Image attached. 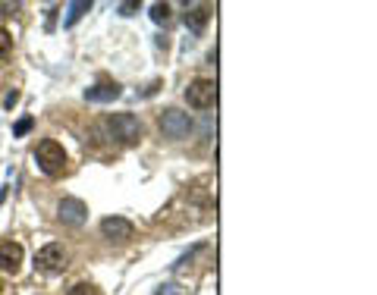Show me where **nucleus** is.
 Here are the masks:
<instances>
[{
  "label": "nucleus",
  "instance_id": "9d476101",
  "mask_svg": "<svg viewBox=\"0 0 377 295\" xmlns=\"http://www.w3.org/2000/svg\"><path fill=\"white\" fill-rule=\"evenodd\" d=\"M208 19H211V4H192L186 10V29L195 31V35H201Z\"/></svg>",
  "mask_w": 377,
  "mask_h": 295
},
{
  "label": "nucleus",
  "instance_id": "7ed1b4c3",
  "mask_svg": "<svg viewBox=\"0 0 377 295\" xmlns=\"http://www.w3.org/2000/svg\"><path fill=\"white\" fill-rule=\"evenodd\" d=\"M157 123H161V132L167 135L170 141H183V139H188V132H192V116L183 114V110H176V107L164 110Z\"/></svg>",
  "mask_w": 377,
  "mask_h": 295
},
{
  "label": "nucleus",
  "instance_id": "39448f33",
  "mask_svg": "<svg viewBox=\"0 0 377 295\" xmlns=\"http://www.w3.org/2000/svg\"><path fill=\"white\" fill-rule=\"evenodd\" d=\"M186 101H188V107H195V110L214 107V101H217V85L211 82V79H195V82L186 89Z\"/></svg>",
  "mask_w": 377,
  "mask_h": 295
},
{
  "label": "nucleus",
  "instance_id": "6e6552de",
  "mask_svg": "<svg viewBox=\"0 0 377 295\" xmlns=\"http://www.w3.org/2000/svg\"><path fill=\"white\" fill-rule=\"evenodd\" d=\"M123 94V89L116 82H110V79H104V82H98V85H91V89H85V101L89 104H110V101H116Z\"/></svg>",
  "mask_w": 377,
  "mask_h": 295
},
{
  "label": "nucleus",
  "instance_id": "f8f14e48",
  "mask_svg": "<svg viewBox=\"0 0 377 295\" xmlns=\"http://www.w3.org/2000/svg\"><path fill=\"white\" fill-rule=\"evenodd\" d=\"M10 54H13V35L6 29H0V63L10 60Z\"/></svg>",
  "mask_w": 377,
  "mask_h": 295
},
{
  "label": "nucleus",
  "instance_id": "f3484780",
  "mask_svg": "<svg viewBox=\"0 0 377 295\" xmlns=\"http://www.w3.org/2000/svg\"><path fill=\"white\" fill-rule=\"evenodd\" d=\"M154 295H186L183 289H179V286H173V283H167V286H161V289H157Z\"/></svg>",
  "mask_w": 377,
  "mask_h": 295
},
{
  "label": "nucleus",
  "instance_id": "1a4fd4ad",
  "mask_svg": "<svg viewBox=\"0 0 377 295\" xmlns=\"http://www.w3.org/2000/svg\"><path fill=\"white\" fill-rule=\"evenodd\" d=\"M22 267V245L19 242H0V270L16 274Z\"/></svg>",
  "mask_w": 377,
  "mask_h": 295
},
{
  "label": "nucleus",
  "instance_id": "f03ea898",
  "mask_svg": "<svg viewBox=\"0 0 377 295\" xmlns=\"http://www.w3.org/2000/svg\"><path fill=\"white\" fill-rule=\"evenodd\" d=\"M35 164L44 176H60V173L66 170V151H63L60 141L44 139L41 145L35 148Z\"/></svg>",
  "mask_w": 377,
  "mask_h": 295
},
{
  "label": "nucleus",
  "instance_id": "dca6fc26",
  "mask_svg": "<svg viewBox=\"0 0 377 295\" xmlns=\"http://www.w3.org/2000/svg\"><path fill=\"white\" fill-rule=\"evenodd\" d=\"M116 10H120V16H136V13H139V0H129V4H120Z\"/></svg>",
  "mask_w": 377,
  "mask_h": 295
},
{
  "label": "nucleus",
  "instance_id": "4468645a",
  "mask_svg": "<svg viewBox=\"0 0 377 295\" xmlns=\"http://www.w3.org/2000/svg\"><path fill=\"white\" fill-rule=\"evenodd\" d=\"M66 295H101V292L94 289L91 283H76V286H73V289H69Z\"/></svg>",
  "mask_w": 377,
  "mask_h": 295
},
{
  "label": "nucleus",
  "instance_id": "f257e3e1",
  "mask_svg": "<svg viewBox=\"0 0 377 295\" xmlns=\"http://www.w3.org/2000/svg\"><path fill=\"white\" fill-rule=\"evenodd\" d=\"M101 132L110 141H120V145H136L141 139V119L132 114H110L101 123Z\"/></svg>",
  "mask_w": 377,
  "mask_h": 295
},
{
  "label": "nucleus",
  "instance_id": "20e7f679",
  "mask_svg": "<svg viewBox=\"0 0 377 295\" xmlns=\"http://www.w3.org/2000/svg\"><path fill=\"white\" fill-rule=\"evenodd\" d=\"M66 264H69V254L60 242L44 245V249L35 254V267L41 270V274H60V270H66Z\"/></svg>",
  "mask_w": 377,
  "mask_h": 295
},
{
  "label": "nucleus",
  "instance_id": "0eeeda50",
  "mask_svg": "<svg viewBox=\"0 0 377 295\" xmlns=\"http://www.w3.org/2000/svg\"><path fill=\"white\" fill-rule=\"evenodd\" d=\"M57 217L66 223V226H82V223L89 220V207H85V201H79V198H63L57 204Z\"/></svg>",
  "mask_w": 377,
  "mask_h": 295
},
{
  "label": "nucleus",
  "instance_id": "ddd939ff",
  "mask_svg": "<svg viewBox=\"0 0 377 295\" xmlns=\"http://www.w3.org/2000/svg\"><path fill=\"white\" fill-rule=\"evenodd\" d=\"M151 19L154 22H167L170 19V4H151Z\"/></svg>",
  "mask_w": 377,
  "mask_h": 295
},
{
  "label": "nucleus",
  "instance_id": "a211bd4d",
  "mask_svg": "<svg viewBox=\"0 0 377 295\" xmlns=\"http://www.w3.org/2000/svg\"><path fill=\"white\" fill-rule=\"evenodd\" d=\"M16 101H19V91H10V94H6V107H13Z\"/></svg>",
  "mask_w": 377,
  "mask_h": 295
},
{
  "label": "nucleus",
  "instance_id": "423d86ee",
  "mask_svg": "<svg viewBox=\"0 0 377 295\" xmlns=\"http://www.w3.org/2000/svg\"><path fill=\"white\" fill-rule=\"evenodd\" d=\"M101 236H104L107 242L126 245L132 236H136V226H132L126 217H104V220H101Z\"/></svg>",
  "mask_w": 377,
  "mask_h": 295
},
{
  "label": "nucleus",
  "instance_id": "9b49d317",
  "mask_svg": "<svg viewBox=\"0 0 377 295\" xmlns=\"http://www.w3.org/2000/svg\"><path fill=\"white\" fill-rule=\"evenodd\" d=\"M89 10H91V0H73V4L66 6V19H63V26H66V29L76 26V22L82 19V16L89 13Z\"/></svg>",
  "mask_w": 377,
  "mask_h": 295
},
{
  "label": "nucleus",
  "instance_id": "2eb2a0df",
  "mask_svg": "<svg viewBox=\"0 0 377 295\" xmlns=\"http://www.w3.org/2000/svg\"><path fill=\"white\" fill-rule=\"evenodd\" d=\"M31 129V116H26V119H19V123H16L13 126V135H16V139H22V135H26Z\"/></svg>",
  "mask_w": 377,
  "mask_h": 295
},
{
  "label": "nucleus",
  "instance_id": "6ab92c4d",
  "mask_svg": "<svg viewBox=\"0 0 377 295\" xmlns=\"http://www.w3.org/2000/svg\"><path fill=\"white\" fill-rule=\"evenodd\" d=\"M0 292H4V283H0Z\"/></svg>",
  "mask_w": 377,
  "mask_h": 295
}]
</instances>
